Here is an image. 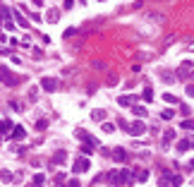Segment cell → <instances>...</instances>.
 Wrapping results in <instances>:
<instances>
[{
  "mask_svg": "<svg viewBox=\"0 0 194 187\" xmlns=\"http://www.w3.org/2000/svg\"><path fill=\"white\" fill-rule=\"evenodd\" d=\"M34 5H43V0H34Z\"/></svg>",
  "mask_w": 194,
  "mask_h": 187,
  "instance_id": "14",
  "label": "cell"
},
{
  "mask_svg": "<svg viewBox=\"0 0 194 187\" xmlns=\"http://www.w3.org/2000/svg\"><path fill=\"white\" fill-rule=\"evenodd\" d=\"M166 101H168V103H177V98L173 96V94H166Z\"/></svg>",
  "mask_w": 194,
  "mask_h": 187,
  "instance_id": "10",
  "label": "cell"
},
{
  "mask_svg": "<svg viewBox=\"0 0 194 187\" xmlns=\"http://www.w3.org/2000/svg\"><path fill=\"white\" fill-rule=\"evenodd\" d=\"M173 137H175V132H173V130H168V132L163 134V146H168V144H170V139H173Z\"/></svg>",
  "mask_w": 194,
  "mask_h": 187,
  "instance_id": "6",
  "label": "cell"
},
{
  "mask_svg": "<svg viewBox=\"0 0 194 187\" xmlns=\"http://www.w3.org/2000/svg\"><path fill=\"white\" fill-rule=\"evenodd\" d=\"M103 130H106V132H113V130H115V125H113V122H103Z\"/></svg>",
  "mask_w": 194,
  "mask_h": 187,
  "instance_id": "9",
  "label": "cell"
},
{
  "mask_svg": "<svg viewBox=\"0 0 194 187\" xmlns=\"http://www.w3.org/2000/svg\"><path fill=\"white\" fill-rule=\"evenodd\" d=\"M129 130H132V134H141L144 130H146V127H144V122H134L132 127H129Z\"/></svg>",
  "mask_w": 194,
  "mask_h": 187,
  "instance_id": "4",
  "label": "cell"
},
{
  "mask_svg": "<svg viewBox=\"0 0 194 187\" xmlns=\"http://www.w3.org/2000/svg\"><path fill=\"white\" fill-rule=\"evenodd\" d=\"M103 115H106L103 110H93V113H91V118H93V120H98V122L103 120Z\"/></svg>",
  "mask_w": 194,
  "mask_h": 187,
  "instance_id": "8",
  "label": "cell"
},
{
  "mask_svg": "<svg viewBox=\"0 0 194 187\" xmlns=\"http://www.w3.org/2000/svg\"><path fill=\"white\" fill-rule=\"evenodd\" d=\"M144 98H146V101H151V98H153V91L146 89V91H144Z\"/></svg>",
  "mask_w": 194,
  "mask_h": 187,
  "instance_id": "11",
  "label": "cell"
},
{
  "mask_svg": "<svg viewBox=\"0 0 194 187\" xmlns=\"http://www.w3.org/2000/svg\"><path fill=\"white\" fill-rule=\"evenodd\" d=\"M55 163H65V154H63V151L55 156Z\"/></svg>",
  "mask_w": 194,
  "mask_h": 187,
  "instance_id": "12",
  "label": "cell"
},
{
  "mask_svg": "<svg viewBox=\"0 0 194 187\" xmlns=\"http://www.w3.org/2000/svg\"><path fill=\"white\" fill-rule=\"evenodd\" d=\"M2 180H5V182H10V180H12V175H10L7 170H2Z\"/></svg>",
  "mask_w": 194,
  "mask_h": 187,
  "instance_id": "13",
  "label": "cell"
},
{
  "mask_svg": "<svg viewBox=\"0 0 194 187\" xmlns=\"http://www.w3.org/2000/svg\"><path fill=\"white\" fill-rule=\"evenodd\" d=\"M113 156H115L118 161H125V158H127V154H125V149H115V151H113Z\"/></svg>",
  "mask_w": 194,
  "mask_h": 187,
  "instance_id": "7",
  "label": "cell"
},
{
  "mask_svg": "<svg viewBox=\"0 0 194 187\" xmlns=\"http://www.w3.org/2000/svg\"><path fill=\"white\" fill-rule=\"evenodd\" d=\"M24 127H15V130H12V137H15V139H24Z\"/></svg>",
  "mask_w": 194,
  "mask_h": 187,
  "instance_id": "5",
  "label": "cell"
},
{
  "mask_svg": "<svg viewBox=\"0 0 194 187\" xmlns=\"http://www.w3.org/2000/svg\"><path fill=\"white\" fill-rule=\"evenodd\" d=\"M192 146H194V139H185V142L177 144V149H180V151H187V149H192Z\"/></svg>",
  "mask_w": 194,
  "mask_h": 187,
  "instance_id": "3",
  "label": "cell"
},
{
  "mask_svg": "<svg viewBox=\"0 0 194 187\" xmlns=\"http://www.w3.org/2000/svg\"><path fill=\"white\" fill-rule=\"evenodd\" d=\"M84 170H89V161H86V158L74 161V173H84Z\"/></svg>",
  "mask_w": 194,
  "mask_h": 187,
  "instance_id": "2",
  "label": "cell"
},
{
  "mask_svg": "<svg viewBox=\"0 0 194 187\" xmlns=\"http://www.w3.org/2000/svg\"><path fill=\"white\" fill-rule=\"evenodd\" d=\"M41 87H43L46 91H55L58 89V82L53 79V77H43V79H41Z\"/></svg>",
  "mask_w": 194,
  "mask_h": 187,
  "instance_id": "1",
  "label": "cell"
}]
</instances>
